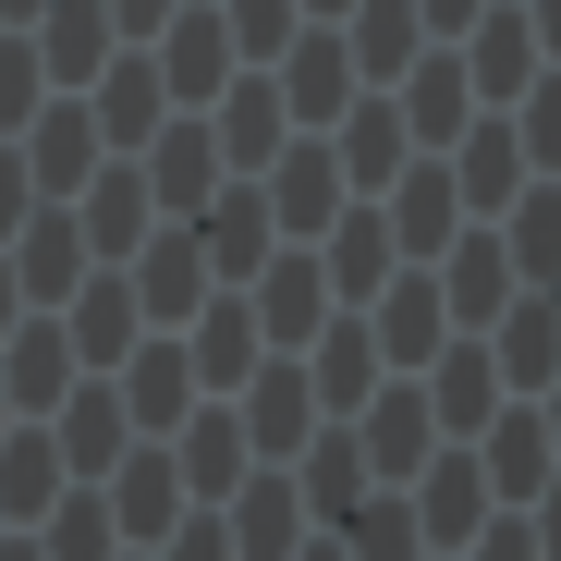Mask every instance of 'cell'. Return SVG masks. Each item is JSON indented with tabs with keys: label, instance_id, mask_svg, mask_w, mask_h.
<instances>
[{
	"label": "cell",
	"instance_id": "1",
	"mask_svg": "<svg viewBox=\"0 0 561 561\" xmlns=\"http://www.w3.org/2000/svg\"><path fill=\"white\" fill-rule=\"evenodd\" d=\"M427 415H439L451 439H477V427L501 415V354H489L477 330H451V342L427 354Z\"/></svg>",
	"mask_w": 561,
	"mask_h": 561
},
{
	"label": "cell",
	"instance_id": "2",
	"mask_svg": "<svg viewBox=\"0 0 561 561\" xmlns=\"http://www.w3.org/2000/svg\"><path fill=\"white\" fill-rule=\"evenodd\" d=\"M135 159H147V196H159V208H208V196H220V171H232V159H220V135H208V111L159 123Z\"/></svg>",
	"mask_w": 561,
	"mask_h": 561
},
{
	"label": "cell",
	"instance_id": "3",
	"mask_svg": "<svg viewBox=\"0 0 561 561\" xmlns=\"http://www.w3.org/2000/svg\"><path fill=\"white\" fill-rule=\"evenodd\" d=\"M256 196H268V220L294 232V244H318V232L342 220V159L306 135V147H280V159H268V183H256Z\"/></svg>",
	"mask_w": 561,
	"mask_h": 561
},
{
	"label": "cell",
	"instance_id": "4",
	"mask_svg": "<svg viewBox=\"0 0 561 561\" xmlns=\"http://www.w3.org/2000/svg\"><path fill=\"white\" fill-rule=\"evenodd\" d=\"M49 415H61L49 439H61V463H73V477H111V463L135 451V415H123V391L99 379V366H85V379H73V391H61Z\"/></svg>",
	"mask_w": 561,
	"mask_h": 561
},
{
	"label": "cell",
	"instance_id": "5",
	"mask_svg": "<svg viewBox=\"0 0 561 561\" xmlns=\"http://www.w3.org/2000/svg\"><path fill=\"white\" fill-rule=\"evenodd\" d=\"M280 111H294V123H342V111H354V49H342V25H294V49H280Z\"/></svg>",
	"mask_w": 561,
	"mask_h": 561
},
{
	"label": "cell",
	"instance_id": "6",
	"mask_svg": "<svg viewBox=\"0 0 561 561\" xmlns=\"http://www.w3.org/2000/svg\"><path fill=\"white\" fill-rule=\"evenodd\" d=\"M85 111H99V147H147L159 135V111H171V85H159V49H111L99 61V99H85Z\"/></svg>",
	"mask_w": 561,
	"mask_h": 561
},
{
	"label": "cell",
	"instance_id": "7",
	"mask_svg": "<svg viewBox=\"0 0 561 561\" xmlns=\"http://www.w3.org/2000/svg\"><path fill=\"white\" fill-rule=\"evenodd\" d=\"M477 525H489V463H477V451H427V463H415V537L463 549Z\"/></svg>",
	"mask_w": 561,
	"mask_h": 561
},
{
	"label": "cell",
	"instance_id": "8",
	"mask_svg": "<svg viewBox=\"0 0 561 561\" xmlns=\"http://www.w3.org/2000/svg\"><path fill=\"white\" fill-rule=\"evenodd\" d=\"M147 49H159L171 111H208V99H220V73H232V25H220V13H171Z\"/></svg>",
	"mask_w": 561,
	"mask_h": 561
},
{
	"label": "cell",
	"instance_id": "9",
	"mask_svg": "<svg viewBox=\"0 0 561 561\" xmlns=\"http://www.w3.org/2000/svg\"><path fill=\"white\" fill-rule=\"evenodd\" d=\"M73 379H85V366H73V330H61V318H13V342H0V391H13V415H49Z\"/></svg>",
	"mask_w": 561,
	"mask_h": 561
},
{
	"label": "cell",
	"instance_id": "10",
	"mask_svg": "<svg viewBox=\"0 0 561 561\" xmlns=\"http://www.w3.org/2000/svg\"><path fill=\"white\" fill-rule=\"evenodd\" d=\"M379 220H391V244H403V256H439V244H451L463 183H451V159H439V147H427V171H415V159L391 171V208H379Z\"/></svg>",
	"mask_w": 561,
	"mask_h": 561
},
{
	"label": "cell",
	"instance_id": "11",
	"mask_svg": "<svg viewBox=\"0 0 561 561\" xmlns=\"http://www.w3.org/2000/svg\"><path fill=\"white\" fill-rule=\"evenodd\" d=\"M439 256H451V268H439V306H451V330H489V318L513 306V244H501V232H451Z\"/></svg>",
	"mask_w": 561,
	"mask_h": 561
},
{
	"label": "cell",
	"instance_id": "12",
	"mask_svg": "<svg viewBox=\"0 0 561 561\" xmlns=\"http://www.w3.org/2000/svg\"><path fill=\"white\" fill-rule=\"evenodd\" d=\"M37 61H49V85H99V61L123 49L111 37V0H37Z\"/></svg>",
	"mask_w": 561,
	"mask_h": 561
},
{
	"label": "cell",
	"instance_id": "13",
	"mask_svg": "<svg viewBox=\"0 0 561 561\" xmlns=\"http://www.w3.org/2000/svg\"><path fill=\"white\" fill-rule=\"evenodd\" d=\"M196 244H208V268H220V280H256V268L280 256V220H268L256 183H232V196H208V208H196Z\"/></svg>",
	"mask_w": 561,
	"mask_h": 561
},
{
	"label": "cell",
	"instance_id": "14",
	"mask_svg": "<svg viewBox=\"0 0 561 561\" xmlns=\"http://www.w3.org/2000/svg\"><path fill=\"white\" fill-rule=\"evenodd\" d=\"M85 256H135L147 244V220H159V196H147V171L135 159H99V171H85Z\"/></svg>",
	"mask_w": 561,
	"mask_h": 561
},
{
	"label": "cell",
	"instance_id": "15",
	"mask_svg": "<svg viewBox=\"0 0 561 561\" xmlns=\"http://www.w3.org/2000/svg\"><path fill=\"white\" fill-rule=\"evenodd\" d=\"M366 330H379V354H391V366H427V354L451 342V306H439V268L415 256V280H379V318H366Z\"/></svg>",
	"mask_w": 561,
	"mask_h": 561
},
{
	"label": "cell",
	"instance_id": "16",
	"mask_svg": "<svg viewBox=\"0 0 561 561\" xmlns=\"http://www.w3.org/2000/svg\"><path fill=\"white\" fill-rule=\"evenodd\" d=\"M0 256H13V280H25L37 306H61L73 280H85V220L73 208H25V232L0 244Z\"/></svg>",
	"mask_w": 561,
	"mask_h": 561
},
{
	"label": "cell",
	"instance_id": "17",
	"mask_svg": "<svg viewBox=\"0 0 561 561\" xmlns=\"http://www.w3.org/2000/svg\"><path fill=\"white\" fill-rule=\"evenodd\" d=\"M123 268H135V306H147V318H183V306H208V280H220L196 232H147Z\"/></svg>",
	"mask_w": 561,
	"mask_h": 561
},
{
	"label": "cell",
	"instance_id": "18",
	"mask_svg": "<svg viewBox=\"0 0 561 561\" xmlns=\"http://www.w3.org/2000/svg\"><path fill=\"white\" fill-rule=\"evenodd\" d=\"M111 391H123L135 439H159V427H183V391H196V354H183V342H135Z\"/></svg>",
	"mask_w": 561,
	"mask_h": 561
},
{
	"label": "cell",
	"instance_id": "19",
	"mask_svg": "<svg viewBox=\"0 0 561 561\" xmlns=\"http://www.w3.org/2000/svg\"><path fill=\"white\" fill-rule=\"evenodd\" d=\"M427 439H439L427 391H366V403H354V451L379 463V477H415V463H427Z\"/></svg>",
	"mask_w": 561,
	"mask_h": 561
},
{
	"label": "cell",
	"instance_id": "20",
	"mask_svg": "<svg viewBox=\"0 0 561 561\" xmlns=\"http://www.w3.org/2000/svg\"><path fill=\"white\" fill-rule=\"evenodd\" d=\"M25 147V171H37V196H73V183L85 171H99V111H85V99H37V135H13Z\"/></svg>",
	"mask_w": 561,
	"mask_h": 561
},
{
	"label": "cell",
	"instance_id": "21",
	"mask_svg": "<svg viewBox=\"0 0 561 561\" xmlns=\"http://www.w3.org/2000/svg\"><path fill=\"white\" fill-rule=\"evenodd\" d=\"M477 439H489V451H477V463H489V501H537V489H549V415H537V403H501Z\"/></svg>",
	"mask_w": 561,
	"mask_h": 561
},
{
	"label": "cell",
	"instance_id": "22",
	"mask_svg": "<svg viewBox=\"0 0 561 561\" xmlns=\"http://www.w3.org/2000/svg\"><path fill=\"white\" fill-rule=\"evenodd\" d=\"M135 280H73L61 294V330H73V366H123L135 354Z\"/></svg>",
	"mask_w": 561,
	"mask_h": 561
},
{
	"label": "cell",
	"instance_id": "23",
	"mask_svg": "<svg viewBox=\"0 0 561 561\" xmlns=\"http://www.w3.org/2000/svg\"><path fill=\"white\" fill-rule=\"evenodd\" d=\"M111 525H123L135 549H159V537L183 525V463H171V451H123V489H111Z\"/></svg>",
	"mask_w": 561,
	"mask_h": 561
},
{
	"label": "cell",
	"instance_id": "24",
	"mask_svg": "<svg viewBox=\"0 0 561 561\" xmlns=\"http://www.w3.org/2000/svg\"><path fill=\"white\" fill-rule=\"evenodd\" d=\"M489 330H501V342H489V354H501V391H549V379H561V306H549V294L501 306Z\"/></svg>",
	"mask_w": 561,
	"mask_h": 561
},
{
	"label": "cell",
	"instance_id": "25",
	"mask_svg": "<svg viewBox=\"0 0 561 561\" xmlns=\"http://www.w3.org/2000/svg\"><path fill=\"white\" fill-rule=\"evenodd\" d=\"M318 306H330V268L318 256H268L256 268V330L294 354V342H318Z\"/></svg>",
	"mask_w": 561,
	"mask_h": 561
},
{
	"label": "cell",
	"instance_id": "26",
	"mask_svg": "<svg viewBox=\"0 0 561 561\" xmlns=\"http://www.w3.org/2000/svg\"><path fill=\"white\" fill-rule=\"evenodd\" d=\"M208 135H220V159H232V171H268L280 147H294V111H280V85L256 73V85H232V99H220V123H208Z\"/></svg>",
	"mask_w": 561,
	"mask_h": 561
},
{
	"label": "cell",
	"instance_id": "27",
	"mask_svg": "<svg viewBox=\"0 0 561 561\" xmlns=\"http://www.w3.org/2000/svg\"><path fill=\"white\" fill-rule=\"evenodd\" d=\"M232 561H294L306 549V501L294 489H280V477H256V489H232Z\"/></svg>",
	"mask_w": 561,
	"mask_h": 561
},
{
	"label": "cell",
	"instance_id": "28",
	"mask_svg": "<svg viewBox=\"0 0 561 561\" xmlns=\"http://www.w3.org/2000/svg\"><path fill=\"white\" fill-rule=\"evenodd\" d=\"M61 477H73V463H61V439L25 415V439H0V525H37V513L61 501Z\"/></svg>",
	"mask_w": 561,
	"mask_h": 561
},
{
	"label": "cell",
	"instance_id": "29",
	"mask_svg": "<svg viewBox=\"0 0 561 561\" xmlns=\"http://www.w3.org/2000/svg\"><path fill=\"white\" fill-rule=\"evenodd\" d=\"M463 159H451V183H463V208H513L525 196V135L513 123H477V135H451Z\"/></svg>",
	"mask_w": 561,
	"mask_h": 561
},
{
	"label": "cell",
	"instance_id": "30",
	"mask_svg": "<svg viewBox=\"0 0 561 561\" xmlns=\"http://www.w3.org/2000/svg\"><path fill=\"white\" fill-rule=\"evenodd\" d=\"M318 439V379L306 366H268V391L244 403V451H306Z\"/></svg>",
	"mask_w": 561,
	"mask_h": 561
},
{
	"label": "cell",
	"instance_id": "31",
	"mask_svg": "<svg viewBox=\"0 0 561 561\" xmlns=\"http://www.w3.org/2000/svg\"><path fill=\"white\" fill-rule=\"evenodd\" d=\"M330 159H342V183H391V171L415 159V135H403V111H391V99H366V111H342Z\"/></svg>",
	"mask_w": 561,
	"mask_h": 561
},
{
	"label": "cell",
	"instance_id": "32",
	"mask_svg": "<svg viewBox=\"0 0 561 561\" xmlns=\"http://www.w3.org/2000/svg\"><path fill=\"white\" fill-rule=\"evenodd\" d=\"M463 37H477V73H463L477 99H525V85H537V25L525 13H477Z\"/></svg>",
	"mask_w": 561,
	"mask_h": 561
},
{
	"label": "cell",
	"instance_id": "33",
	"mask_svg": "<svg viewBox=\"0 0 561 561\" xmlns=\"http://www.w3.org/2000/svg\"><path fill=\"white\" fill-rule=\"evenodd\" d=\"M342 49H354V73H379V85H391V73H415L427 25H415V0H354V37H342Z\"/></svg>",
	"mask_w": 561,
	"mask_h": 561
},
{
	"label": "cell",
	"instance_id": "34",
	"mask_svg": "<svg viewBox=\"0 0 561 561\" xmlns=\"http://www.w3.org/2000/svg\"><path fill=\"white\" fill-rule=\"evenodd\" d=\"M318 244H330V256H318V268H330V280H342V294H379V280H391V256H403V244H391V220H379V208H342V220H330V232H318Z\"/></svg>",
	"mask_w": 561,
	"mask_h": 561
},
{
	"label": "cell",
	"instance_id": "35",
	"mask_svg": "<svg viewBox=\"0 0 561 561\" xmlns=\"http://www.w3.org/2000/svg\"><path fill=\"white\" fill-rule=\"evenodd\" d=\"M463 123H477V85H463V61H415V85H403V135H415V147H451Z\"/></svg>",
	"mask_w": 561,
	"mask_h": 561
},
{
	"label": "cell",
	"instance_id": "36",
	"mask_svg": "<svg viewBox=\"0 0 561 561\" xmlns=\"http://www.w3.org/2000/svg\"><path fill=\"white\" fill-rule=\"evenodd\" d=\"M183 489L232 501L244 489V415H183Z\"/></svg>",
	"mask_w": 561,
	"mask_h": 561
},
{
	"label": "cell",
	"instance_id": "37",
	"mask_svg": "<svg viewBox=\"0 0 561 561\" xmlns=\"http://www.w3.org/2000/svg\"><path fill=\"white\" fill-rule=\"evenodd\" d=\"M366 391H379V330H366V318L318 330V403H330V415H354Z\"/></svg>",
	"mask_w": 561,
	"mask_h": 561
},
{
	"label": "cell",
	"instance_id": "38",
	"mask_svg": "<svg viewBox=\"0 0 561 561\" xmlns=\"http://www.w3.org/2000/svg\"><path fill=\"white\" fill-rule=\"evenodd\" d=\"M501 244H513V280H561V183L501 208Z\"/></svg>",
	"mask_w": 561,
	"mask_h": 561
},
{
	"label": "cell",
	"instance_id": "39",
	"mask_svg": "<svg viewBox=\"0 0 561 561\" xmlns=\"http://www.w3.org/2000/svg\"><path fill=\"white\" fill-rule=\"evenodd\" d=\"M354 501H366V451H354V427L306 439V513H318V525H342Z\"/></svg>",
	"mask_w": 561,
	"mask_h": 561
},
{
	"label": "cell",
	"instance_id": "40",
	"mask_svg": "<svg viewBox=\"0 0 561 561\" xmlns=\"http://www.w3.org/2000/svg\"><path fill=\"white\" fill-rule=\"evenodd\" d=\"M256 342H268V330H256V306H220V294H208V318H196V379H208V391H232L244 366H256Z\"/></svg>",
	"mask_w": 561,
	"mask_h": 561
},
{
	"label": "cell",
	"instance_id": "41",
	"mask_svg": "<svg viewBox=\"0 0 561 561\" xmlns=\"http://www.w3.org/2000/svg\"><path fill=\"white\" fill-rule=\"evenodd\" d=\"M49 561H111L123 549V525H111V501H49V537H37Z\"/></svg>",
	"mask_w": 561,
	"mask_h": 561
},
{
	"label": "cell",
	"instance_id": "42",
	"mask_svg": "<svg viewBox=\"0 0 561 561\" xmlns=\"http://www.w3.org/2000/svg\"><path fill=\"white\" fill-rule=\"evenodd\" d=\"M37 99H49L37 37H0V135H25V123H37Z\"/></svg>",
	"mask_w": 561,
	"mask_h": 561
},
{
	"label": "cell",
	"instance_id": "43",
	"mask_svg": "<svg viewBox=\"0 0 561 561\" xmlns=\"http://www.w3.org/2000/svg\"><path fill=\"white\" fill-rule=\"evenodd\" d=\"M294 13H306V0H220V25H232L244 61H280V49H294Z\"/></svg>",
	"mask_w": 561,
	"mask_h": 561
},
{
	"label": "cell",
	"instance_id": "44",
	"mask_svg": "<svg viewBox=\"0 0 561 561\" xmlns=\"http://www.w3.org/2000/svg\"><path fill=\"white\" fill-rule=\"evenodd\" d=\"M513 135H525V171H561V73H537V85H525Z\"/></svg>",
	"mask_w": 561,
	"mask_h": 561
},
{
	"label": "cell",
	"instance_id": "45",
	"mask_svg": "<svg viewBox=\"0 0 561 561\" xmlns=\"http://www.w3.org/2000/svg\"><path fill=\"white\" fill-rule=\"evenodd\" d=\"M159 549H171V561H232V525H220V513H196V525H171Z\"/></svg>",
	"mask_w": 561,
	"mask_h": 561
},
{
	"label": "cell",
	"instance_id": "46",
	"mask_svg": "<svg viewBox=\"0 0 561 561\" xmlns=\"http://www.w3.org/2000/svg\"><path fill=\"white\" fill-rule=\"evenodd\" d=\"M159 25H171V0H111V37H123V49H147Z\"/></svg>",
	"mask_w": 561,
	"mask_h": 561
},
{
	"label": "cell",
	"instance_id": "47",
	"mask_svg": "<svg viewBox=\"0 0 561 561\" xmlns=\"http://www.w3.org/2000/svg\"><path fill=\"white\" fill-rule=\"evenodd\" d=\"M477 537H489L477 561H537V525H525V513H501V525H477Z\"/></svg>",
	"mask_w": 561,
	"mask_h": 561
},
{
	"label": "cell",
	"instance_id": "48",
	"mask_svg": "<svg viewBox=\"0 0 561 561\" xmlns=\"http://www.w3.org/2000/svg\"><path fill=\"white\" fill-rule=\"evenodd\" d=\"M415 25H427V37H463V25H477V0H415Z\"/></svg>",
	"mask_w": 561,
	"mask_h": 561
},
{
	"label": "cell",
	"instance_id": "49",
	"mask_svg": "<svg viewBox=\"0 0 561 561\" xmlns=\"http://www.w3.org/2000/svg\"><path fill=\"white\" fill-rule=\"evenodd\" d=\"M525 525H537V561H561V489H537V513H525Z\"/></svg>",
	"mask_w": 561,
	"mask_h": 561
},
{
	"label": "cell",
	"instance_id": "50",
	"mask_svg": "<svg viewBox=\"0 0 561 561\" xmlns=\"http://www.w3.org/2000/svg\"><path fill=\"white\" fill-rule=\"evenodd\" d=\"M13 318H25V280H13V256H0V342H13Z\"/></svg>",
	"mask_w": 561,
	"mask_h": 561
},
{
	"label": "cell",
	"instance_id": "51",
	"mask_svg": "<svg viewBox=\"0 0 561 561\" xmlns=\"http://www.w3.org/2000/svg\"><path fill=\"white\" fill-rule=\"evenodd\" d=\"M525 25H537V49H561V0H537V13H525Z\"/></svg>",
	"mask_w": 561,
	"mask_h": 561
},
{
	"label": "cell",
	"instance_id": "52",
	"mask_svg": "<svg viewBox=\"0 0 561 561\" xmlns=\"http://www.w3.org/2000/svg\"><path fill=\"white\" fill-rule=\"evenodd\" d=\"M0 561H49V549H37V537H0Z\"/></svg>",
	"mask_w": 561,
	"mask_h": 561
},
{
	"label": "cell",
	"instance_id": "53",
	"mask_svg": "<svg viewBox=\"0 0 561 561\" xmlns=\"http://www.w3.org/2000/svg\"><path fill=\"white\" fill-rule=\"evenodd\" d=\"M537 415H549V451H561V379H549V403H537Z\"/></svg>",
	"mask_w": 561,
	"mask_h": 561
},
{
	"label": "cell",
	"instance_id": "54",
	"mask_svg": "<svg viewBox=\"0 0 561 561\" xmlns=\"http://www.w3.org/2000/svg\"><path fill=\"white\" fill-rule=\"evenodd\" d=\"M306 13H318V25H342V13H354V0H306Z\"/></svg>",
	"mask_w": 561,
	"mask_h": 561
},
{
	"label": "cell",
	"instance_id": "55",
	"mask_svg": "<svg viewBox=\"0 0 561 561\" xmlns=\"http://www.w3.org/2000/svg\"><path fill=\"white\" fill-rule=\"evenodd\" d=\"M294 561H342V537H318V549H294Z\"/></svg>",
	"mask_w": 561,
	"mask_h": 561
},
{
	"label": "cell",
	"instance_id": "56",
	"mask_svg": "<svg viewBox=\"0 0 561 561\" xmlns=\"http://www.w3.org/2000/svg\"><path fill=\"white\" fill-rule=\"evenodd\" d=\"M0 13H25V25H37V0H0Z\"/></svg>",
	"mask_w": 561,
	"mask_h": 561
},
{
	"label": "cell",
	"instance_id": "57",
	"mask_svg": "<svg viewBox=\"0 0 561 561\" xmlns=\"http://www.w3.org/2000/svg\"><path fill=\"white\" fill-rule=\"evenodd\" d=\"M537 294H549V306H561V280H537Z\"/></svg>",
	"mask_w": 561,
	"mask_h": 561
},
{
	"label": "cell",
	"instance_id": "58",
	"mask_svg": "<svg viewBox=\"0 0 561 561\" xmlns=\"http://www.w3.org/2000/svg\"><path fill=\"white\" fill-rule=\"evenodd\" d=\"M0 403H13V391H0Z\"/></svg>",
	"mask_w": 561,
	"mask_h": 561
}]
</instances>
